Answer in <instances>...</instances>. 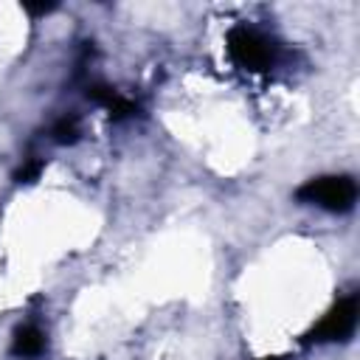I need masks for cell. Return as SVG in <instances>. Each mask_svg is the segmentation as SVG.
Listing matches in <instances>:
<instances>
[{
  "instance_id": "cell-7",
  "label": "cell",
  "mask_w": 360,
  "mask_h": 360,
  "mask_svg": "<svg viewBox=\"0 0 360 360\" xmlns=\"http://www.w3.org/2000/svg\"><path fill=\"white\" fill-rule=\"evenodd\" d=\"M42 166H45V160H42V158H28V160L14 172V180H17V183H31V180H37V177H39Z\"/></svg>"
},
{
  "instance_id": "cell-5",
  "label": "cell",
  "mask_w": 360,
  "mask_h": 360,
  "mask_svg": "<svg viewBox=\"0 0 360 360\" xmlns=\"http://www.w3.org/2000/svg\"><path fill=\"white\" fill-rule=\"evenodd\" d=\"M45 332L37 326V323H22L14 329V338H11V354L20 357V360H37L45 354Z\"/></svg>"
},
{
  "instance_id": "cell-2",
  "label": "cell",
  "mask_w": 360,
  "mask_h": 360,
  "mask_svg": "<svg viewBox=\"0 0 360 360\" xmlns=\"http://www.w3.org/2000/svg\"><path fill=\"white\" fill-rule=\"evenodd\" d=\"M295 197L301 202H312L323 211H332V214H343L354 205L357 200V183L349 177V174H323V177H312L307 180Z\"/></svg>"
},
{
  "instance_id": "cell-3",
  "label": "cell",
  "mask_w": 360,
  "mask_h": 360,
  "mask_svg": "<svg viewBox=\"0 0 360 360\" xmlns=\"http://www.w3.org/2000/svg\"><path fill=\"white\" fill-rule=\"evenodd\" d=\"M357 326V295H346L340 298L307 335V340L315 343H335V340H349L354 335Z\"/></svg>"
},
{
  "instance_id": "cell-6",
  "label": "cell",
  "mask_w": 360,
  "mask_h": 360,
  "mask_svg": "<svg viewBox=\"0 0 360 360\" xmlns=\"http://www.w3.org/2000/svg\"><path fill=\"white\" fill-rule=\"evenodd\" d=\"M79 135H82V127H79V118H76V115H62V118H56L53 127H51V141L59 143V146L76 143Z\"/></svg>"
},
{
  "instance_id": "cell-1",
  "label": "cell",
  "mask_w": 360,
  "mask_h": 360,
  "mask_svg": "<svg viewBox=\"0 0 360 360\" xmlns=\"http://www.w3.org/2000/svg\"><path fill=\"white\" fill-rule=\"evenodd\" d=\"M225 42H228L231 59H233L239 68L253 70V73L270 70V68L278 62V53H281L278 42H276L273 37H267V34L250 28V25H233V28L228 31Z\"/></svg>"
},
{
  "instance_id": "cell-8",
  "label": "cell",
  "mask_w": 360,
  "mask_h": 360,
  "mask_svg": "<svg viewBox=\"0 0 360 360\" xmlns=\"http://www.w3.org/2000/svg\"><path fill=\"white\" fill-rule=\"evenodd\" d=\"M31 17H42V14H51L56 8V3H42V6H22Z\"/></svg>"
},
{
  "instance_id": "cell-4",
  "label": "cell",
  "mask_w": 360,
  "mask_h": 360,
  "mask_svg": "<svg viewBox=\"0 0 360 360\" xmlns=\"http://www.w3.org/2000/svg\"><path fill=\"white\" fill-rule=\"evenodd\" d=\"M87 98L96 101V104H101V107L110 112V118H115V121L138 115V104L129 101V98H124L115 87H110V84H104V82H90V84H87Z\"/></svg>"
},
{
  "instance_id": "cell-9",
  "label": "cell",
  "mask_w": 360,
  "mask_h": 360,
  "mask_svg": "<svg viewBox=\"0 0 360 360\" xmlns=\"http://www.w3.org/2000/svg\"><path fill=\"white\" fill-rule=\"evenodd\" d=\"M262 360H276V357H262Z\"/></svg>"
}]
</instances>
